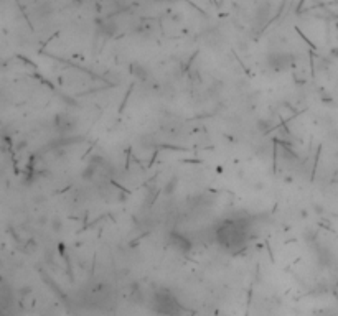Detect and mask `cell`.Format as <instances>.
<instances>
[{
    "mask_svg": "<svg viewBox=\"0 0 338 316\" xmlns=\"http://www.w3.org/2000/svg\"><path fill=\"white\" fill-rule=\"evenodd\" d=\"M251 229H253V224L249 218L226 219L215 229V239L223 249L239 252L248 246L251 239Z\"/></svg>",
    "mask_w": 338,
    "mask_h": 316,
    "instance_id": "6da1fadb",
    "label": "cell"
},
{
    "mask_svg": "<svg viewBox=\"0 0 338 316\" xmlns=\"http://www.w3.org/2000/svg\"><path fill=\"white\" fill-rule=\"evenodd\" d=\"M154 310L163 316H180L183 313V306L178 300L167 290H159L152 300Z\"/></svg>",
    "mask_w": 338,
    "mask_h": 316,
    "instance_id": "7a4b0ae2",
    "label": "cell"
},
{
    "mask_svg": "<svg viewBox=\"0 0 338 316\" xmlns=\"http://www.w3.org/2000/svg\"><path fill=\"white\" fill-rule=\"evenodd\" d=\"M267 65H269L274 71H286L289 68H292L294 60L289 53H271L269 58H267Z\"/></svg>",
    "mask_w": 338,
    "mask_h": 316,
    "instance_id": "3957f363",
    "label": "cell"
},
{
    "mask_svg": "<svg viewBox=\"0 0 338 316\" xmlns=\"http://www.w3.org/2000/svg\"><path fill=\"white\" fill-rule=\"evenodd\" d=\"M170 246L174 247L177 252H180V254H186V252L192 250L190 239L185 237V235H182V234H177V232L170 234Z\"/></svg>",
    "mask_w": 338,
    "mask_h": 316,
    "instance_id": "277c9868",
    "label": "cell"
}]
</instances>
